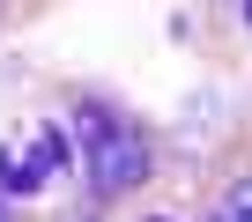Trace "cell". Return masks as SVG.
Segmentation results:
<instances>
[{"label":"cell","mask_w":252,"mask_h":222,"mask_svg":"<svg viewBox=\"0 0 252 222\" xmlns=\"http://www.w3.org/2000/svg\"><path fill=\"white\" fill-rule=\"evenodd\" d=\"M74 141H82V178H89L96 200H126L134 185H149V170H156L149 134L126 119V111H111V104H82L74 111Z\"/></svg>","instance_id":"obj_1"},{"label":"cell","mask_w":252,"mask_h":222,"mask_svg":"<svg viewBox=\"0 0 252 222\" xmlns=\"http://www.w3.org/2000/svg\"><path fill=\"white\" fill-rule=\"evenodd\" d=\"M215 222H252V178L222 193V207H215Z\"/></svg>","instance_id":"obj_2"},{"label":"cell","mask_w":252,"mask_h":222,"mask_svg":"<svg viewBox=\"0 0 252 222\" xmlns=\"http://www.w3.org/2000/svg\"><path fill=\"white\" fill-rule=\"evenodd\" d=\"M0 222H15V215H8V200H0Z\"/></svg>","instance_id":"obj_3"},{"label":"cell","mask_w":252,"mask_h":222,"mask_svg":"<svg viewBox=\"0 0 252 222\" xmlns=\"http://www.w3.org/2000/svg\"><path fill=\"white\" fill-rule=\"evenodd\" d=\"M237 8H245V23H252V0H237Z\"/></svg>","instance_id":"obj_4"}]
</instances>
